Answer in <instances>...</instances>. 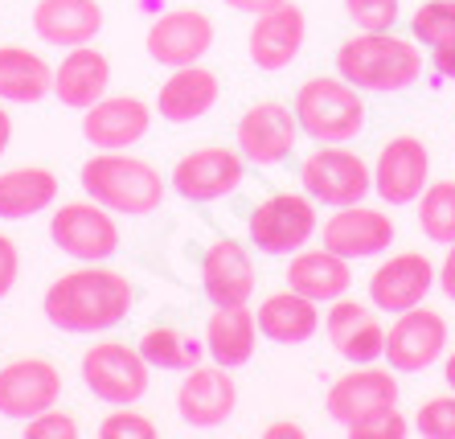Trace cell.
Returning a JSON list of instances; mask_svg holds the SVG:
<instances>
[{
  "mask_svg": "<svg viewBox=\"0 0 455 439\" xmlns=\"http://www.w3.org/2000/svg\"><path fill=\"white\" fill-rule=\"evenodd\" d=\"M136 304V283L124 271H111L103 263H78L75 271L58 275L45 288V321L62 332H107L127 321Z\"/></svg>",
  "mask_w": 455,
  "mask_h": 439,
  "instance_id": "6da1fadb",
  "label": "cell"
},
{
  "mask_svg": "<svg viewBox=\"0 0 455 439\" xmlns=\"http://www.w3.org/2000/svg\"><path fill=\"white\" fill-rule=\"evenodd\" d=\"M337 75L370 95H398L423 75V50L394 29H361L337 50Z\"/></svg>",
  "mask_w": 455,
  "mask_h": 439,
  "instance_id": "7a4b0ae2",
  "label": "cell"
},
{
  "mask_svg": "<svg viewBox=\"0 0 455 439\" xmlns=\"http://www.w3.org/2000/svg\"><path fill=\"white\" fill-rule=\"evenodd\" d=\"M86 197H95L99 205H107L111 214H127V218H144L156 214L169 181L160 177V169L144 156H132V152H95L91 161L78 172Z\"/></svg>",
  "mask_w": 455,
  "mask_h": 439,
  "instance_id": "3957f363",
  "label": "cell"
},
{
  "mask_svg": "<svg viewBox=\"0 0 455 439\" xmlns=\"http://www.w3.org/2000/svg\"><path fill=\"white\" fill-rule=\"evenodd\" d=\"M299 132L316 144H349L365 132V99L345 78H307L296 91Z\"/></svg>",
  "mask_w": 455,
  "mask_h": 439,
  "instance_id": "277c9868",
  "label": "cell"
},
{
  "mask_svg": "<svg viewBox=\"0 0 455 439\" xmlns=\"http://www.w3.org/2000/svg\"><path fill=\"white\" fill-rule=\"evenodd\" d=\"M320 230L316 202L307 193H271L246 218V238L263 255H296Z\"/></svg>",
  "mask_w": 455,
  "mask_h": 439,
  "instance_id": "5b68a950",
  "label": "cell"
},
{
  "mask_svg": "<svg viewBox=\"0 0 455 439\" xmlns=\"http://www.w3.org/2000/svg\"><path fill=\"white\" fill-rule=\"evenodd\" d=\"M152 365L144 362L136 345L127 341H95L83 354V382L86 390L107 407H132L148 395Z\"/></svg>",
  "mask_w": 455,
  "mask_h": 439,
  "instance_id": "8992f818",
  "label": "cell"
},
{
  "mask_svg": "<svg viewBox=\"0 0 455 439\" xmlns=\"http://www.w3.org/2000/svg\"><path fill=\"white\" fill-rule=\"evenodd\" d=\"M299 185L316 205H353L365 202V193L373 189V164L353 148L340 144H320L316 152H307L299 164Z\"/></svg>",
  "mask_w": 455,
  "mask_h": 439,
  "instance_id": "52a82bcc",
  "label": "cell"
},
{
  "mask_svg": "<svg viewBox=\"0 0 455 439\" xmlns=\"http://www.w3.org/2000/svg\"><path fill=\"white\" fill-rule=\"evenodd\" d=\"M53 247L75 263H107L119 251V222L95 197L86 202H62L50 218Z\"/></svg>",
  "mask_w": 455,
  "mask_h": 439,
  "instance_id": "ba28073f",
  "label": "cell"
},
{
  "mask_svg": "<svg viewBox=\"0 0 455 439\" xmlns=\"http://www.w3.org/2000/svg\"><path fill=\"white\" fill-rule=\"evenodd\" d=\"M246 177V156L238 148H218V144H205V148L185 152L169 172V185L193 205L218 202V197H230Z\"/></svg>",
  "mask_w": 455,
  "mask_h": 439,
  "instance_id": "9c48e42d",
  "label": "cell"
},
{
  "mask_svg": "<svg viewBox=\"0 0 455 439\" xmlns=\"http://www.w3.org/2000/svg\"><path fill=\"white\" fill-rule=\"evenodd\" d=\"M447 354V321L427 304L398 312L386 329V365L394 374H423Z\"/></svg>",
  "mask_w": 455,
  "mask_h": 439,
  "instance_id": "30bf717a",
  "label": "cell"
},
{
  "mask_svg": "<svg viewBox=\"0 0 455 439\" xmlns=\"http://www.w3.org/2000/svg\"><path fill=\"white\" fill-rule=\"evenodd\" d=\"M431 185V152L419 136H394L373 161V193L386 205H411Z\"/></svg>",
  "mask_w": 455,
  "mask_h": 439,
  "instance_id": "8fae6325",
  "label": "cell"
},
{
  "mask_svg": "<svg viewBox=\"0 0 455 439\" xmlns=\"http://www.w3.org/2000/svg\"><path fill=\"white\" fill-rule=\"evenodd\" d=\"M62 398V370L45 357H17L0 365V415L4 419H33L53 411Z\"/></svg>",
  "mask_w": 455,
  "mask_h": 439,
  "instance_id": "7c38bea8",
  "label": "cell"
},
{
  "mask_svg": "<svg viewBox=\"0 0 455 439\" xmlns=\"http://www.w3.org/2000/svg\"><path fill=\"white\" fill-rule=\"evenodd\" d=\"M398 403V378H394L390 365H353L349 374H340L324 395V411H329L332 423L349 431L357 419L373 415L381 407H394Z\"/></svg>",
  "mask_w": 455,
  "mask_h": 439,
  "instance_id": "4fadbf2b",
  "label": "cell"
},
{
  "mask_svg": "<svg viewBox=\"0 0 455 439\" xmlns=\"http://www.w3.org/2000/svg\"><path fill=\"white\" fill-rule=\"evenodd\" d=\"M439 283V267L423 251H398V255L381 259L370 275V304L378 312H406L427 300V291Z\"/></svg>",
  "mask_w": 455,
  "mask_h": 439,
  "instance_id": "5bb4252c",
  "label": "cell"
},
{
  "mask_svg": "<svg viewBox=\"0 0 455 439\" xmlns=\"http://www.w3.org/2000/svg\"><path fill=\"white\" fill-rule=\"evenodd\" d=\"M144 50L156 66H193L202 62L213 50V21L202 9H172L160 12L156 21L148 25V37H144Z\"/></svg>",
  "mask_w": 455,
  "mask_h": 439,
  "instance_id": "9a60e30c",
  "label": "cell"
},
{
  "mask_svg": "<svg viewBox=\"0 0 455 439\" xmlns=\"http://www.w3.org/2000/svg\"><path fill=\"white\" fill-rule=\"evenodd\" d=\"M296 140H299L296 111L275 103V99L254 103L238 119V152L251 164H259V169H271V164L287 161L291 148H296Z\"/></svg>",
  "mask_w": 455,
  "mask_h": 439,
  "instance_id": "2e32d148",
  "label": "cell"
},
{
  "mask_svg": "<svg viewBox=\"0 0 455 439\" xmlns=\"http://www.w3.org/2000/svg\"><path fill=\"white\" fill-rule=\"evenodd\" d=\"M238 407V382L230 378L226 365H193L185 370L177 386V415L180 423H189V427H222L226 419L234 415Z\"/></svg>",
  "mask_w": 455,
  "mask_h": 439,
  "instance_id": "e0dca14e",
  "label": "cell"
},
{
  "mask_svg": "<svg viewBox=\"0 0 455 439\" xmlns=\"http://www.w3.org/2000/svg\"><path fill=\"white\" fill-rule=\"evenodd\" d=\"M320 243L329 251H337V255H345L349 263L353 259H378L394 243V218L365 202L337 205V214L324 218Z\"/></svg>",
  "mask_w": 455,
  "mask_h": 439,
  "instance_id": "ac0fdd59",
  "label": "cell"
},
{
  "mask_svg": "<svg viewBox=\"0 0 455 439\" xmlns=\"http://www.w3.org/2000/svg\"><path fill=\"white\" fill-rule=\"evenodd\" d=\"M324 332H329L332 349L349 365H373L386 357V329L378 321V308L361 300H340L329 304V316H324Z\"/></svg>",
  "mask_w": 455,
  "mask_h": 439,
  "instance_id": "d6986e66",
  "label": "cell"
},
{
  "mask_svg": "<svg viewBox=\"0 0 455 439\" xmlns=\"http://www.w3.org/2000/svg\"><path fill=\"white\" fill-rule=\"evenodd\" d=\"M148 128H152V111L136 95H103L95 108L83 111V136L99 152L132 148V144L148 136Z\"/></svg>",
  "mask_w": 455,
  "mask_h": 439,
  "instance_id": "ffe728a7",
  "label": "cell"
},
{
  "mask_svg": "<svg viewBox=\"0 0 455 439\" xmlns=\"http://www.w3.org/2000/svg\"><path fill=\"white\" fill-rule=\"evenodd\" d=\"M304 37H307V21H304V9L283 0L279 9L271 12H259L251 25V62L267 75H279L287 66L299 58L304 50Z\"/></svg>",
  "mask_w": 455,
  "mask_h": 439,
  "instance_id": "44dd1931",
  "label": "cell"
},
{
  "mask_svg": "<svg viewBox=\"0 0 455 439\" xmlns=\"http://www.w3.org/2000/svg\"><path fill=\"white\" fill-rule=\"evenodd\" d=\"M202 291L213 308L246 304L254 296V263L238 238L210 243V251L202 259Z\"/></svg>",
  "mask_w": 455,
  "mask_h": 439,
  "instance_id": "7402d4cb",
  "label": "cell"
},
{
  "mask_svg": "<svg viewBox=\"0 0 455 439\" xmlns=\"http://www.w3.org/2000/svg\"><path fill=\"white\" fill-rule=\"evenodd\" d=\"M218 95H222V83H218L213 70H205L202 62L177 66V70L164 78V86H160L156 111L164 124H177L180 128V124H197L202 116H210Z\"/></svg>",
  "mask_w": 455,
  "mask_h": 439,
  "instance_id": "603a6c76",
  "label": "cell"
},
{
  "mask_svg": "<svg viewBox=\"0 0 455 439\" xmlns=\"http://www.w3.org/2000/svg\"><path fill=\"white\" fill-rule=\"evenodd\" d=\"M103 21L107 17L99 0H37V9H33V33L45 45H62V50L91 45Z\"/></svg>",
  "mask_w": 455,
  "mask_h": 439,
  "instance_id": "cb8c5ba5",
  "label": "cell"
},
{
  "mask_svg": "<svg viewBox=\"0 0 455 439\" xmlns=\"http://www.w3.org/2000/svg\"><path fill=\"white\" fill-rule=\"evenodd\" d=\"M107 86H111V62H107L103 50H91V45H75L62 58V66L53 70V95L62 108H95L107 95Z\"/></svg>",
  "mask_w": 455,
  "mask_h": 439,
  "instance_id": "d4e9b609",
  "label": "cell"
},
{
  "mask_svg": "<svg viewBox=\"0 0 455 439\" xmlns=\"http://www.w3.org/2000/svg\"><path fill=\"white\" fill-rule=\"evenodd\" d=\"M254 316H259V332L275 345H307L320 332V304L296 288L271 291Z\"/></svg>",
  "mask_w": 455,
  "mask_h": 439,
  "instance_id": "484cf974",
  "label": "cell"
},
{
  "mask_svg": "<svg viewBox=\"0 0 455 439\" xmlns=\"http://www.w3.org/2000/svg\"><path fill=\"white\" fill-rule=\"evenodd\" d=\"M287 288L304 291L307 300L316 304H332L340 296H349L353 288V267L349 259L337 255V251H296L291 263H287Z\"/></svg>",
  "mask_w": 455,
  "mask_h": 439,
  "instance_id": "4316f807",
  "label": "cell"
},
{
  "mask_svg": "<svg viewBox=\"0 0 455 439\" xmlns=\"http://www.w3.org/2000/svg\"><path fill=\"white\" fill-rule=\"evenodd\" d=\"M205 357L226 370H238L254 357L259 345V316L246 304H230V308H213L205 321Z\"/></svg>",
  "mask_w": 455,
  "mask_h": 439,
  "instance_id": "83f0119b",
  "label": "cell"
},
{
  "mask_svg": "<svg viewBox=\"0 0 455 439\" xmlns=\"http://www.w3.org/2000/svg\"><path fill=\"white\" fill-rule=\"evenodd\" d=\"M53 202H58V177L42 164L0 172V218L4 222H25L33 214H45Z\"/></svg>",
  "mask_w": 455,
  "mask_h": 439,
  "instance_id": "f1b7e54d",
  "label": "cell"
},
{
  "mask_svg": "<svg viewBox=\"0 0 455 439\" xmlns=\"http://www.w3.org/2000/svg\"><path fill=\"white\" fill-rule=\"evenodd\" d=\"M53 95V70L37 50L0 45V103H42Z\"/></svg>",
  "mask_w": 455,
  "mask_h": 439,
  "instance_id": "f546056e",
  "label": "cell"
},
{
  "mask_svg": "<svg viewBox=\"0 0 455 439\" xmlns=\"http://www.w3.org/2000/svg\"><path fill=\"white\" fill-rule=\"evenodd\" d=\"M136 349L144 354V362L152 370H177V374L202 365V357H205V341H197L193 332L177 329V324H152L136 341Z\"/></svg>",
  "mask_w": 455,
  "mask_h": 439,
  "instance_id": "4dcf8cb0",
  "label": "cell"
},
{
  "mask_svg": "<svg viewBox=\"0 0 455 439\" xmlns=\"http://www.w3.org/2000/svg\"><path fill=\"white\" fill-rule=\"evenodd\" d=\"M419 226L439 247L455 243V181H431L419 197Z\"/></svg>",
  "mask_w": 455,
  "mask_h": 439,
  "instance_id": "1f68e13d",
  "label": "cell"
},
{
  "mask_svg": "<svg viewBox=\"0 0 455 439\" xmlns=\"http://www.w3.org/2000/svg\"><path fill=\"white\" fill-rule=\"evenodd\" d=\"M411 33L427 50L455 42V0H423L411 17Z\"/></svg>",
  "mask_w": 455,
  "mask_h": 439,
  "instance_id": "d6a6232c",
  "label": "cell"
},
{
  "mask_svg": "<svg viewBox=\"0 0 455 439\" xmlns=\"http://www.w3.org/2000/svg\"><path fill=\"white\" fill-rule=\"evenodd\" d=\"M414 431L427 439H455V390L427 398L414 415Z\"/></svg>",
  "mask_w": 455,
  "mask_h": 439,
  "instance_id": "836d02e7",
  "label": "cell"
},
{
  "mask_svg": "<svg viewBox=\"0 0 455 439\" xmlns=\"http://www.w3.org/2000/svg\"><path fill=\"white\" fill-rule=\"evenodd\" d=\"M345 12L357 29H394L398 12H403V0H345Z\"/></svg>",
  "mask_w": 455,
  "mask_h": 439,
  "instance_id": "e575fe53",
  "label": "cell"
},
{
  "mask_svg": "<svg viewBox=\"0 0 455 439\" xmlns=\"http://www.w3.org/2000/svg\"><path fill=\"white\" fill-rule=\"evenodd\" d=\"M349 435L353 439H403V435H411V423H406L398 403H394V407H381L373 415L357 419L349 427Z\"/></svg>",
  "mask_w": 455,
  "mask_h": 439,
  "instance_id": "d590c367",
  "label": "cell"
},
{
  "mask_svg": "<svg viewBox=\"0 0 455 439\" xmlns=\"http://www.w3.org/2000/svg\"><path fill=\"white\" fill-rule=\"evenodd\" d=\"M99 435L103 439H156L160 427L148 415H140V411H111L99 423Z\"/></svg>",
  "mask_w": 455,
  "mask_h": 439,
  "instance_id": "8d00e7d4",
  "label": "cell"
},
{
  "mask_svg": "<svg viewBox=\"0 0 455 439\" xmlns=\"http://www.w3.org/2000/svg\"><path fill=\"white\" fill-rule=\"evenodd\" d=\"M78 419L62 415V411H42V415L25 419V435L29 439H78Z\"/></svg>",
  "mask_w": 455,
  "mask_h": 439,
  "instance_id": "74e56055",
  "label": "cell"
},
{
  "mask_svg": "<svg viewBox=\"0 0 455 439\" xmlns=\"http://www.w3.org/2000/svg\"><path fill=\"white\" fill-rule=\"evenodd\" d=\"M17 275H21V251L9 235H0V300L17 288Z\"/></svg>",
  "mask_w": 455,
  "mask_h": 439,
  "instance_id": "f35d334b",
  "label": "cell"
},
{
  "mask_svg": "<svg viewBox=\"0 0 455 439\" xmlns=\"http://www.w3.org/2000/svg\"><path fill=\"white\" fill-rule=\"evenodd\" d=\"M431 66L439 70L443 78H451L455 83V42H447V45H439V50H431Z\"/></svg>",
  "mask_w": 455,
  "mask_h": 439,
  "instance_id": "ab89813d",
  "label": "cell"
},
{
  "mask_svg": "<svg viewBox=\"0 0 455 439\" xmlns=\"http://www.w3.org/2000/svg\"><path fill=\"white\" fill-rule=\"evenodd\" d=\"M439 288H443L447 300H455V243L447 247L443 263H439Z\"/></svg>",
  "mask_w": 455,
  "mask_h": 439,
  "instance_id": "60d3db41",
  "label": "cell"
},
{
  "mask_svg": "<svg viewBox=\"0 0 455 439\" xmlns=\"http://www.w3.org/2000/svg\"><path fill=\"white\" fill-rule=\"evenodd\" d=\"M283 0H226V9H234V12H246V17H259V12H271V9H279Z\"/></svg>",
  "mask_w": 455,
  "mask_h": 439,
  "instance_id": "b9f144b4",
  "label": "cell"
},
{
  "mask_svg": "<svg viewBox=\"0 0 455 439\" xmlns=\"http://www.w3.org/2000/svg\"><path fill=\"white\" fill-rule=\"evenodd\" d=\"M267 435H271V439H304L307 431L299 427V423H271V427H267Z\"/></svg>",
  "mask_w": 455,
  "mask_h": 439,
  "instance_id": "7bdbcfd3",
  "label": "cell"
},
{
  "mask_svg": "<svg viewBox=\"0 0 455 439\" xmlns=\"http://www.w3.org/2000/svg\"><path fill=\"white\" fill-rule=\"evenodd\" d=\"M9 144H12V116L4 111V103H0V156L9 152Z\"/></svg>",
  "mask_w": 455,
  "mask_h": 439,
  "instance_id": "ee69618b",
  "label": "cell"
},
{
  "mask_svg": "<svg viewBox=\"0 0 455 439\" xmlns=\"http://www.w3.org/2000/svg\"><path fill=\"white\" fill-rule=\"evenodd\" d=\"M443 382H447V386H451V390H455V354L447 357V365H443Z\"/></svg>",
  "mask_w": 455,
  "mask_h": 439,
  "instance_id": "f6af8a7d",
  "label": "cell"
}]
</instances>
